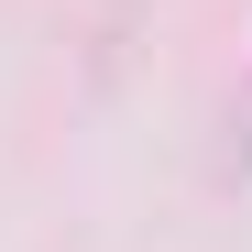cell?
<instances>
[{
	"label": "cell",
	"instance_id": "6da1fadb",
	"mask_svg": "<svg viewBox=\"0 0 252 252\" xmlns=\"http://www.w3.org/2000/svg\"><path fill=\"white\" fill-rule=\"evenodd\" d=\"M220 176H252V66H241V99H230V143H220Z\"/></svg>",
	"mask_w": 252,
	"mask_h": 252
}]
</instances>
